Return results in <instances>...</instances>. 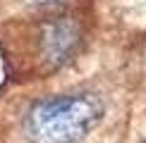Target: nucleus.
I'll list each match as a JSON object with an SVG mask.
<instances>
[{
    "label": "nucleus",
    "mask_w": 146,
    "mask_h": 143,
    "mask_svg": "<svg viewBox=\"0 0 146 143\" xmlns=\"http://www.w3.org/2000/svg\"><path fill=\"white\" fill-rule=\"evenodd\" d=\"M103 117V103L94 93L46 98L31 105L24 131L34 143H74L89 134Z\"/></svg>",
    "instance_id": "obj_1"
},
{
    "label": "nucleus",
    "mask_w": 146,
    "mask_h": 143,
    "mask_svg": "<svg viewBox=\"0 0 146 143\" xmlns=\"http://www.w3.org/2000/svg\"><path fill=\"white\" fill-rule=\"evenodd\" d=\"M43 43H46V55L50 57L53 62H62V60L67 57V52L77 43L74 26L67 24V22L53 24V26L46 31V36H43Z\"/></svg>",
    "instance_id": "obj_2"
},
{
    "label": "nucleus",
    "mask_w": 146,
    "mask_h": 143,
    "mask_svg": "<svg viewBox=\"0 0 146 143\" xmlns=\"http://www.w3.org/2000/svg\"><path fill=\"white\" fill-rule=\"evenodd\" d=\"M34 3H53V0H34Z\"/></svg>",
    "instance_id": "obj_3"
}]
</instances>
